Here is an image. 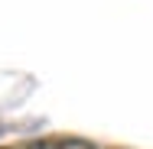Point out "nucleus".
Masks as SVG:
<instances>
[{"instance_id": "obj_1", "label": "nucleus", "mask_w": 153, "mask_h": 149, "mask_svg": "<svg viewBox=\"0 0 153 149\" xmlns=\"http://www.w3.org/2000/svg\"><path fill=\"white\" fill-rule=\"evenodd\" d=\"M13 149H94V146L78 136H46V139H33V143H23Z\"/></svg>"}]
</instances>
